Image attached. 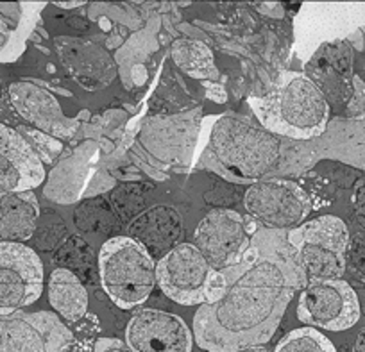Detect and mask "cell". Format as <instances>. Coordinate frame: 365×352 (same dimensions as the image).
I'll return each mask as SVG.
<instances>
[{
	"label": "cell",
	"instance_id": "1",
	"mask_svg": "<svg viewBox=\"0 0 365 352\" xmlns=\"http://www.w3.org/2000/svg\"><path fill=\"white\" fill-rule=\"evenodd\" d=\"M307 272L287 231L256 229L235 265L219 270L194 315V338L208 352H240L269 343Z\"/></svg>",
	"mask_w": 365,
	"mask_h": 352
},
{
	"label": "cell",
	"instance_id": "2",
	"mask_svg": "<svg viewBox=\"0 0 365 352\" xmlns=\"http://www.w3.org/2000/svg\"><path fill=\"white\" fill-rule=\"evenodd\" d=\"M283 140L238 113L202 120L194 167L219 174L230 182L255 185L279 163Z\"/></svg>",
	"mask_w": 365,
	"mask_h": 352
},
{
	"label": "cell",
	"instance_id": "3",
	"mask_svg": "<svg viewBox=\"0 0 365 352\" xmlns=\"http://www.w3.org/2000/svg\"><path fill=\"white\" fill-rule=\"evenodd\" d=\"M258 124L278 138L312 142L326 133L329 104L301 72H283L265 97H249Z\"/></svg>",
	"mask_w": 365,
	"mask_h": 352
},
{
	"label": "cell",
	"instance_id": "4",
	"mask_svg": "<svg viewBox=\"0 0 365 352\" xmlns=\"http://www.w3.org/2000/svg\"><path fill=\"white\" fill-rule=\"evenodd\" d=\"M202 125V108L179 115L153 116L143 122L135 156L150 165V175L163 181L165 172H187L194 167Z\"/></svg>",
	"mask_w": 365,
	"mask_h": 352
},
{
	"label": "cell",
	"instance_id": "5",
	"mask_svg": "<svg viewBox=\"0 0 365 352\" xmlns=\"http://www.w3.org/2000/svg\"><path fill=\"white\" fill-rule=\"evenodd\" d=\"M99 276L113 304L120 309H135L153 294L156 263L133 238L113 237L99 251Z\"/></svg>",
	"mask_w": 365,
	"mask_h": 352
},
{
	"label": "cell",
	"instance_id": "6",
	"mask_svg": "<svg viewBox=\"0 0 365 352\" xmlns=\"http://www.w3.org/2000/svg\"><path fill=\"white\" fill-rule=\"evenodd\" d=\"M290 245L310 281L340 279L346 272L349 231L347 225L333 214L303 222L287 231Z\"/></svg>",
	"mask_w": 365,
	"mask_h": 352
},
{
	"label": "cell",
	"instance_id": "7",
	"mask_svg": "<svg viewBox=\"0 0 365 352\" xmlns=\"http://www.w3.org/2000/svg\"><path fill=\"white\" fill-rule=\"evenodd\" d=\"M244 207L263 229L287 231L303 224L314 209L310 195L297 182L287 179H262L249 186Z\"/></svg>",
	"mask_w": 365,
	"mask_h": 352
},
{
	"label": "cell",
	"instance_id": "8",
	"mask_svg": "<svg viewBox=\"0 0 365 352\" xmlns=\"http://www.w3.org/2000/svg\"><path fill=\"white\" fill-rule=\"evenodd\" d=\"M215 270L194 244H179L156 263L161 291L181 306H202Z\"/></svg>",
	"mask_w": 365,
	"mask_h": 352
},
{
	"label": "cell",
	"instance_id": "9",
	"mask_svg": "<svg viewBox=\"0 0 365 352\" xmlns=\"http://www.w3.org/2000/svg\"><path fill=\"white\" fill-rule=\"evenodd\" d=\"M297 319L308 327L326 331L351 329L360 320L356 291L342 279L310 281L299 295Z\"/></svg>",
	"mask_w": 365,
	"mask_h": 352
},
{
	"label": "cell",
	"instance_id": "10",
	"mask_svg": "<svg viewBox=\"0 0 365 352\" xmlns=\"http://www.w3.org/2000/svg\"><path fill=\"white\" fill-rule=\"evenodd\" d=\"M73 336L52 311L0 315V352H68Z\"/></svg>",
	"mask_w": 365,
	"mask_h": 352
},
{
	"label": "cell",
	"instance_id": "11",
	"mask_svg": "<svg viewBox=\"0 0 365 352\" xmlns=\"http://www.w3.org/2000/svg\"><path fill=\"white\" fill-rule=\"evenodd\" d=\"M43 291V263L31 247L0 242V315L24 311Z\"/></svg>",
	"mask_w": 365,
	"mask_h": 352
},
{
	"label": "cell",
	"instance_id": "12",
	"mask_svg": "<svg viewBox=\"0 0 365 352\" xmlns=\"http://www.w3.org/2000/svg\"><path fill=\"white\" fill-rule=\"evenodd\" d=\"M8 97L13 109L34 129L56 140H70L79 131L83 115L68 118L58 97L36 79L24 77L9 84Z\"/></svg>",
	"mask_w": 365,
	"mask_h": 352
},
{
	"label": "cell",
	"instance_id": "13",
	"mask_svg": "<svg viewBox=\"0 0 365 352\" xmlns=\"http://www.w3.org/2000/svg\"><path fill=\"white\" fill-rule=\"evenodd\" d=\"M194 245L215 272L235 265L251 245L244 218L233 209H213L194 232Z\"/></svg>",
	"mask_w": 365,
	"mask_h": 352
},
{
	"label": "cell",
	"instance_id": "14",
	"mask_svg": "<svg viewBox=\"0 0 365 352\" xmlns=\"http://www.w3.org/2000/svg\"><path fill=\"white\" fill-rule=\"evenodd\" d=\"M125 343L133 352H192L194 334L181 316L142 308L125 327Z\"/></svg>",
	"mask_w": 365,
	"mask_h": 352
},
{
	"label": "cell",
	"instance_id": "15",
	"mask_svg": "<svg viewBox=\"0 0 365 352\" xmlns=\"http://www.w3.org/2000/svg\"><path fill=\"white\" fill-rule=\"evenodd\" d=\"M54 48L65 72L86 91L104 90L117 79V61L96 41L77 36H56Z\"/></svg>",
	"mask_w": 365,
	"mask_h": 352
},
{
	"label": "cell",
	"instance_id": "16",
	"mask_svg": "<svg viewBox=\"0 0 365 352\" xmlns=\"http://www.w3.org/2000/svg\"><path fill=\"white\" fill-rule=\"evenodd\" d=\"M347 8L340 4L304 2L294 20V54L307 63L324 43L347 40L356 31L347 29Z\"/></svg>",
	"mask_w": 365,
	"mask_h": 352
},
{
	"label": "cell",
	"instance_id": "17",
	"mask_svg": "<svg viewBox=\"0 0 365 352\" xmlns=\"http://www.w3.org/2000/svg\"><path fill=\"white\" fill-rule=\"evenodd\" d=\"M304 76L333 105H347L353 95V47L347 40L324 43L304 63Z\"/></svg>",
	"mask_w": 365,
	"mask_h": 352
},
{
	"label": "cell",
	"instance_id": "18",
	"mask_svg": "<svg viewBox=\"0 0 365 352\" xmlns=\"http://www.w3.org/2000/svg\"><path fill=\"white\" fill-rule=\"evenodd\" d=\"M45 181V165L16 129L0 124V192H33Z\"/></svg>",
	"mask_w": 365,
	"mask_h": 352
},
{
	"label": "cell",
	"instance_id": "19",
	"mask_svg": "<svg viewBox=\"0 0 365 352\" xmlns=\"http://www.w3.org/2000/svg\"><path fill=\"white\" fill-rule=\"evenodd\" d=\"M99 145L84 142L66 157H63L48 175L43 193L47 199L58 204H72L86 195V186L96 182L93 172L99 163Z\"/></svg>",
	"mask_w": 365,
	"mask_h": 352
},
{
	"label": "cell",
	"instance_id": "20",
	"mask_svg": "<svg viewBox=\"0 0 365 352\" xmlns=\"http://www.w3.org/2000/svg\"><path fill=\"white\" fill-rule=\"evenodd\" d=\"M185 234L182 218L175 207L167 204L147 207L131 220L128 237L138 242L150 256L163 258L168 251L181 244Z\"/></svg>",
	"mask_w": 365,
	"mask_h": 352
},
{
	"label": "cell",
	"instance_id": "21",
	"mask_svg": "<svg viewBox=\"0 0 365 352\" xmlns=\"http://www.w3.org/2000/svg\"><path fill=\"white\" fill-rule=\"evenodd\" d=\"M47 2H0V63L9 65L22 58Z\"/></svg>",
	"mask_w": 365,
	"mask_h": 352
},
{
	"label": "cell",
	"instance_id": "22",
	"mask_svg": "<svg viewBox=\"0 0 365 352\" xmlns=\"http://www.w3.org/2000/svg\"><path fill=\"white\" fill-rule=\"evenodd\" d=\"M40 204L33 192L2 193L0 197V238L4 242L31 240L38 229Z\"/></svg>",
	"mask_w": 365,
	"mask_h": 352
},
{
	"label": "cell",
	"instance_id": "23",
	"mask_svg": "<svg viewBox=\"0 0 365 352\" xmlns=\"http://www.w3.org/2000/svg\"><path fill=\"white\" fill-rule=\"evenodd\" d=\"M48 302L59 316L72 323L88 313V291L68 269H56L48 279Z\"/></svg>",
	"mask_w": 365,
	"mask_h": 352
},
{
	"label": "cell",
	"instance_id": "24",
	"mask_svg": "<svg viewBox=\"0 0 365 352\" xmlns=\"http://www.w3.org/2000/svg\"><path fill=\"white\" fill-rule=\"evenodd\" d=\"M170 56L175 65L194 79L220 81V70L215 65V56L212 48L199 40L179 38L172 43Z\"/></svg>",
	"mask_w": 365,
	"mask_h": 352
},
{
	"label": "cell",
	"instance_id": "25",
	"mask_svg": "<svg viewBox=\"0 0 365 352\" xmlns=\"http://www.w3.org/2000/svg\"><path fill=\"white\" fill-rule=\"evenodd\" d=\"M76 224L86 234H108L117 227V217L111 204L91 199L76 209Z\"/></svg>",
	"mask_w": 365,
	"mask_h": 352
},
{
	"label": "cell",
	"instance_id": "26",
	"mask_svg": "<svg viewBox=\"0 0 365 352\" xmlns=\"http://www.w3.org/2000/svg\"><path fill=\"white\" fill-rule=\"evenodd\" d=\"M274 352H336V348L314 327H299L285 334Z\"/></svg>",
	"mask_w": 365,
	"mask_h": 352
},
{
	"label": "cell",
	"instance_id": "27",
	"mask_svg": "<svg viewBox=\"0 0 365 352\" xmlns=\"http://www.w3.org/2000/svg\"><path fill=\"white\" fill-rule=\"evenodd\" d=\"M16 131L24 136L31 149L36 152L43 165H54V161L61 156L63 152V143L61 140H56L52 136L45 135V133L38 131V129L29 128V125H20Z\"/></svg>",
	"mask_w": 365,
	"mask_h": 352
},
{
	"label": "cell",
	"instance_id": "28",
	"mask_svg": "<svg viewBox=\"0 0 365 352\" xmlns=\"http://www.w3.org/2000/svg\"><path fill=\"white\" fill-rule=\"evenodd\" d=\"M142 204L143 195L136 186H122V188L115 190L113 197H111V207L120 218L138 217Z\"/></svg>",
	"mask_w": 365,
	"mask_h": 352
},
{
	"label": "cell",
	"instance_id": "29",
	"mask_svg": "<svg viewBox=\"0 0 365 352\" xmlns=\"http://www.w3.org/2000/svg\"><path fill=\"white\" fill-rule=\"evenodd\" d=\"M346 115L349 120H365V83L360 76L353 77V95L346 105Z\"/></svg>",
	"mask_w": 365,
	"mask_h": 352
},
{
	"label": "cell",
	"instance_id": "30",
	"mask_svg": "<svg viewBox=\"0 0 365 352\" xmlns=\"http://www.w3.org/2000/svg\"><path fill=\"white\" fill-rule=\"evenodd\" d=\"M347 259H349L354 274H358L365 281V232H358L353 240H349Z\"/></svg>",
	"mask_w": 365,
	"mask_h": 352
},
{
	"label": "cell",
	"instance_id": "31",
	"mask_svg": "<svg viewBox=\"0 0 365 352\" xmlns=\"http://www.w3.org/2000/svg\"><path fill=\"white\" fill-rule=\"evenodd\" d=\"M101 331V326H99V319H97L96 315H90V313H86V315L83 316V319L79 320V322L72 323V329H70V333H72L73 340H83L84 341H90L93 340V336H96L97 333Z\"/></svg>",
	"mask_w": 365,
	"mask_h": 352
},
{
	"label": "cell",
	"instance_id": "32",
	"mask_svg": "<svg viewBox=\"0 0 365 352\" xmlns=\"http://www.w3.org/2000/svg\"><path fill=\"white\" fill-rule=\"evenodd\" d=\"M351 202H353L354 218H356V222L365 231V179H360V181L354 185Z\"/></svg>",
	"mask_w": 365,
	"mask_h": 352
},
{
	"label": "cell",
	"instance_id": "33",
	"mask_svg": "<svg viewBox=\"0 0 365 352\" xmlns=\"http://www.w3.org/2000/svg\"><path fill=\"white\" fill-rule=\"evenodd\" d=\"M93 352H133L125 341L118 338H99L93 345Z\"/></svg>",
	"mask_w": 365,
	"mask_h": 352
},
{
	"label": "cell",
	"instance_id": "34",
	"mask_svg": "<svg viewBox=\"0 0 365 352\" xmlns=\"http://www.w3.org/2000/svg\"><path fill=\"white\" fill-rule=\"evenodd\" d=\"M202 86H205L206 97H208L210 100L217 102V104H224V102H227V91H226V86L222 84V81H205Z\"/></svg>",
	"mask_w": 365,
	"mask_h": 352
},
{
	"label": "cell",
	"instance_id": "35",
	"mask_svg": "<svg viewBox=\"0 0 365 352\" xmlns=\"http://www.w3.org/2000/svg\"><path fill=\"white\" fill-rule=\"evenodd\" d=\"M353 352H365V329H361L360 333H358L353 345Z\"/></svg>",
	"mask_w": 365,
	"mask_h": 352
},
{
	"label": "cell",
	"instance_id": "36",
	"mask_svg": "<svg viewBox=\"0 0 365 352\" xmlns=\"http://www.w3.org/2000/svg\"><path fill=\"white\" fill-rule=\"evenodd\" d=\"M54 4L61 9H76V8H81V6H84L86 2H83V0H77V2H54Z\"/></svg>",
	"mask_w": 365,
	"mask_h": 352
},
{
	"label": "cell",
	"instance_id": "37",
	"mask_svg": "<svg viewBox=\"0 0 365 352\" xmlns=\"http://www.w3.org/2000/svg\"><path fill=\"white\" fill-rule=\"evenodd\" d=\"M240 352H274L270 351L269 347H265V345H258V347H249V348H244V351Z\"/></svg>",
	"mask_w": 365,
	"mask_h": 352
},
{
	"label": "cell",
	"instance_id": "38",
	"mask_svg": "<svg viewBox=\"0 0 365 352\" xmlns=\"http://www.w3.org/2000/svg\"><path fill=\"white\" fill-rule=\"evenodd\" d=\"M2 91L4 90H2V83H0V98H2Z\"/></svg>",
	"mask_w": 365,
	"mask_h": 352
},
{
	"label": "cell",
	"instance_id": "39",
	"mask_svg": "<svg viewBox=\"0 0 365 352\" xmlns=\"http://www.w3.org/2000/svg\"><path fill=\"white\" fill-rule=\"evenodd\" d=\"M360 31H364V33H365V26H361V29Z\"/></svg>",
	"mask_w": 365,
	"mask_h": 352
},
{
	"label": "cell",
	"instance_id": "40",
	"mask_svg": "<svg viewBox=\"0 0 365 352\" xmlns=\"http://www.w3.org/2000/svg\"><path fill=\"white\" fill-rule=\"evenodd\" d=\"M2 193H4V192H0V197H2Z\"/></svg>",
	"mask_w": 365,
	"mask_h": 352
}]
</instances>
